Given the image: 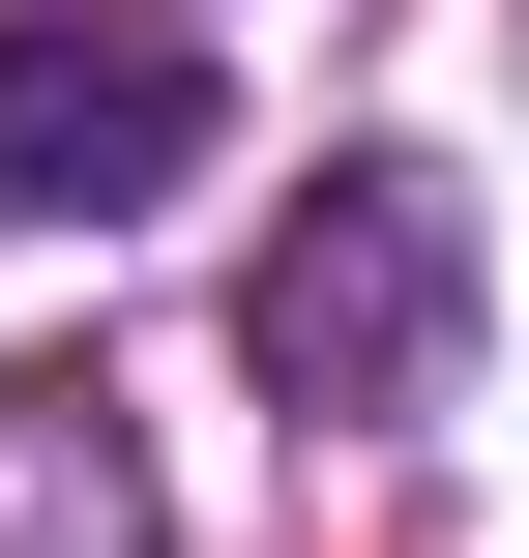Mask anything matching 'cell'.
<instances>
[{
	"mask_svg": "<svg viewBox=\"0 0 529 558\" xmlns=\"http://www.w3.org/2000/svg\"><path fill=\"white\" fill-rule=\"evenodd\" d=\"M236 353L294 383V412H442V353H471V206L412 177V147H324L294 177V235H265V294H236Z\"/></svg>",
	"mask_w": 529,
	"mask_h": 558,
	"instance_id": "6da1fadb",
	"label": "cell"
},
{
	"mask_svg": "<svg viewBox=\"0 0 529 558\" xmlns=\"http://www.w3.org/2000/svg\"><path fill=\"white\" fill-rule=\"evenodd\" d=\"M147 177H206V59L177 29H0V235H118Z\"/></svg>",
	"mask_w": 529,
	"mask_h": 558,
	"instance_id": "7a4b0ae2",
	"label": "cell"
}]
</instances>
